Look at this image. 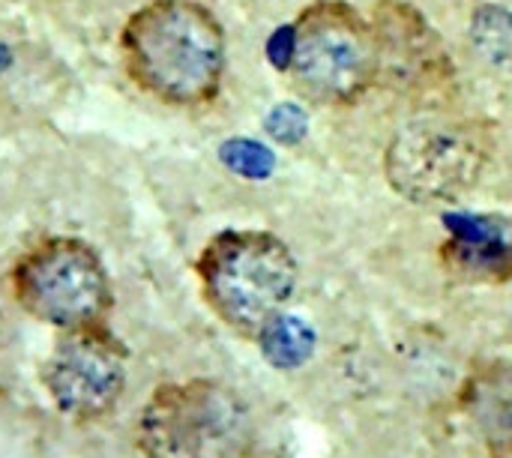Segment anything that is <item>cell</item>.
Here are the masks:
<instances>
[{
  "instance_id": "6da1fadb",
  "label": "cell",
  "mask_w": 512,
  "mask_h": 458,
  "mask_svg": "<svg viewBox=\"0 0 512 458\" xmlns=\"http://www.w3.org/2000/svg\"><path fill=\"white\" fill-rule=\"evenodd\" d=\"M129 81L159 105L195 111L219 99L228 69V36L201 0H147L117 36Z\"/></svg>"
},
{
  "instance_id": "7a4b0ae2",
  "label": "cell",
  "mask_w": 512,
  "mask_h": 458,
  "mask_svg": "<svg viewBox=\"0 0 512 458\" xmlns=\"http://www.w3.org/2000/svg\"><path fill=\"white\" fill-rule=\"evenodd\" d=\"M195 276L207 309L237 336L258 342L297 294L300 267L279 234L225 228L198 252Z\"/></svg>"
},
{
  "instance_id": "3957f363",
  "label": "cell",
  "mask_w": 512,
  "mask_h": 458,
  "mask_svg": "<svg viewBox=\"0 0 512 458\" xmlns=\"http://www.w3.org/2000/svg\"><path fill=\"white\" fill-rule=\"evenodd\" d=\"M282 69L312 105L351 108L378 87L375 27L348 0H312L288 27Z\"/></svg>"
},
{
  "instance_id": "277c9868",
  "label": "cell",
  "mask_w": 512,
  "mask_h": 458,
  "mask_svg": "<svg viewBox=\"0 0 512 458\" xmlns=\"http://www.w3.org/2000/svg\"><path fill=\"white\" fill-rule=\"evenodd\" d=\"M492 165V132L483 120L423 111L402 123L384 147L387 186L420 207L456 204Z\"/></svg>"
},
{
  "instance_id": "5b68a950",
  "label": "cell",
  "mask_w": 512,
  "mask_h": 458,
  "mask_svg": "<svg viewBox=\"0 0 512 458\" xmlns=\"http://www.w3.org/2000/svg\"><path fill=\"white\" fill-rule=\"evenodd\" d=\"M9 285L15 303L57 333L105 327L114 309L108 267L78 237H45L30 246L15 261Z\"/></svg>"
},
{
  "instance_id": "8992f818",
  "label": "cell",
  "mask_w": 512,
  "mask_h": 458,
  "mask_svg": "<svg viewBox=\"0 0 512 458\" xmlns=\"http://www.w3.org/2000/svg\"><path fill=\"white\" fill-rule=\"evenodd\" d=\"M147 458H234L249 441V408L210 378L159 384L135 423Z\"/></svg>"
},
{
  "instance_id": "52a82bcc",
  "label": "cell",
  "mask_w": 512,
  "mask_h": 458,
  "mask_svg": "<svg viewBox=\"0 0 512 458\" xmlns=\"http://www.w3.org/2000/svg\"><path fill=\"white\" fill-rule=\"evenodd\" d=\"M378 87L426 108H447L456 96V63L429 24L408 0H378L372 9Z\"/></svg>"
},
{
  "instance_id": "ba28073f",
  "label": "cell",
  "mask_w": 512,
  "mask_h": 458,
  "mask_svg": "<svg viewBox=\"0 0 512 458\" xmlns=\"http://www.w3.org/2000/svg\"><path fill=\"white\" fill-rule=\"evenodd\" d=\"M129 351L105 327L60 333L42 363V387L51 405L75 423L108 417L126 393Z\"/></svg>"
},
{
  "instance_id": "9c48e42d",
  "label": "cell",
  "mask_w": 512,
  "mask_h": 458,
  "mask_svg": "<svg viewBox=\"0 0 512 458\" xmlns=\"http://www.w3.org/2000/svg\"><path fill=\"white\" fill-rule=\"evenodd\" d=\"M438 261L456 282L507 285L512 282V222L474 213L450 216Z\"/></svg>"
},
{
  "instance_id": "30bf717a",
  "label": "cell",
  "mask_w": 512,
  "mask_h": 458,
  "mask_svg": "<svg viewBox=\"0 0 512 458\" xmlns=\"http://www.w3.org/2000/svg\"><path fill=\"white\" fill-rule=\"evenodd\" d=\"M459 408L471 420L486 458H512V366L486 360L459 387Z\"/></svg>"
},
{
  "instance_id": "8fae6325",
  "label": "cell",
  "mask_w": 512,
  "mask_h": 458,
  "mask_svg": "<svg viewBox=\"0 0 512 458\" xmlns=\"http://www.w3.org/2000/svg\"><path fill=\"white\" fill-rule=\"evenodd\" d=\"M471 45L477 51V57L495 69L512 75V12L501 3H483L474 9L471 24Z\"/></svg>"
},
{
  "instance_id": "7c38bea8",
  "label": "cell",
  "mask_w": 512,
  "mask_h": 458,
  "mask_svg": "<svg viewBox=\"0 0 512 458\" xmlns=\"http://www.w3.org/2000/svg\"><path fill=\"white\" fill-rule=\"evenodd\" d=\"M258 342H264V351H267V357L273 360V363H279V366H294V363H300L306 354H309V348H312V333L297 321V318H276L264 333H261V339Z\"/></svg>"
},
{
  "instance_id": "4fadbf2b",
  "label": "cell",
  "mask_w": 512,
  "mask_h": 458,
  "mask_svg": "<svg viewBox=\"0 0 512 458\" xmlns=\"http://www.w3.org/2000/svg\"><path fill=\"white\" fill-rule=\"evenodd\" d=\"M228 162H231V168H237L240 174L255 177V180L264 177V174H270V168H273V156H270L264 147L249 144V141L231 144V147H228Z\"/></svg>"
},
{
  "instance_id": "5bb4252c",
  "label": "cell",
  "mask_w": 512,
  "mask_h": 458,
  "mask_svg": "<svg viewBox=\"0 0 512 458\" xmlns=\"http://www.w3.org/2000/svg\"><path fill=\"white\" fill-rule=\"evenodd\" d=\"M303 129H306V120L297 108H279L273 117H270V132H276L282 141H297L303 138Z\"/></svg>"
}]
</instances>
